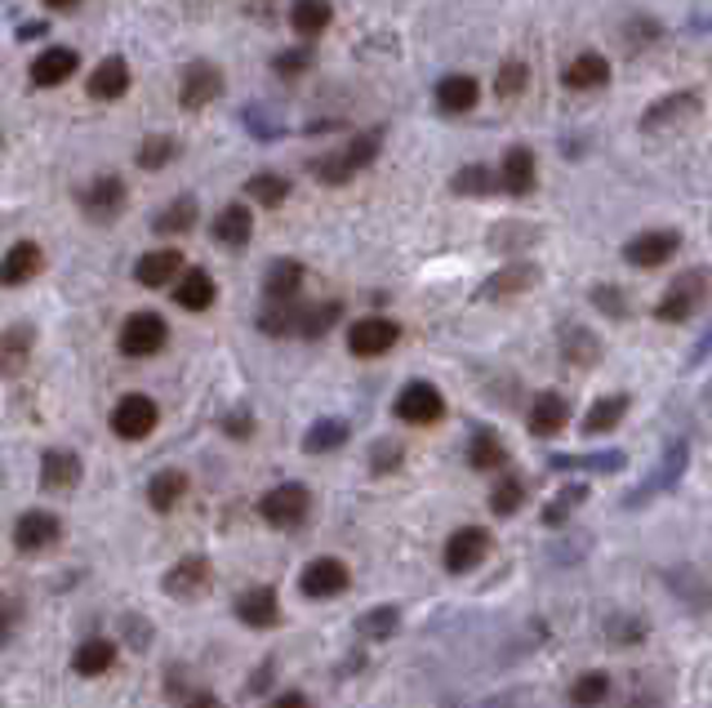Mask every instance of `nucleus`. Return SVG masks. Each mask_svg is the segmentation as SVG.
Wrapping results in <instances>:
<instances>
[{
    "label": "nucleus",
    "mask_w": 712,
    "mask_h": 708,
    "mask_svg": "<svg viewBox=\"0 0 712 708\" xmlns=\"http://www.w3.org/2000/svg\"><path fill=\"white\" fill-rule=\"evenodd\" d=\"M125 201H129V187L121 174H93L76 192V206L89 223H116L125 214Z\"/></svg>",
    "instance_id": "obj_1"
},
{
    "label": "nucleus",
    "mask_w": 712,
    "mask_h": 708,
    "mask_svg": "<svg viewBox=\"0 0 712 708\" xmlns=\"http://www.w3.org/2000/svg\"><path fill=\"white\" fill-rule=\"evenodd\" d=\"M308 508H312V495H308L303 482H280V486H272V490L259 499V517H263L267 526H276V531L303 526V522H308Z\"/></svg>",
    "instance_id": "obj_2"
},
{
    "label": "nucleus",
    "mask_w": 712,
    "mask_h": 708,
    "mask_svg": "<svg viewBox=\"0 0 712 708\" xmlns=\"http://www.w3.org/2000/svg\"><path fill=\"white\" fill-rule=\"evenodd\" d=\"M121 352L134 357V361H148L157 357L165 344H170V325L161 312H129L125 325H121V335H116Z\"/></svg>",
    "instance_id": "obj_3"
},
{
    "label": "nucleus",
    "mask_w": 712,
    "mask_h": 708,
    "mask_svg": "<svg viewBox=\"0 0 712 708\" xmlns=\"http://www.w3.org/2000/svg\"><path fill=\"white\" fill-rule=\"evenodd\" d=\"M108 423H112V433H116V437H125V442H142V437H152V433H157L161 406H157L148 393H125V397L112 406Z\"/></svg>",
    "instance_id": "obj_4"
},
{
    "label": "nucleus",
    "mask_w": 712,
    "mask_h": 708,
    "mask_svg": "<svg viewBox=\"0 0 712 708\" xmlns=\"http://www.w3.org/2000/svg\"><path fill=\"white\" fill-rule=\"evenodd\" d=\"M686 463H690V446L677 437V442H669V450H663V459L654 463V472H650V477L624 499L628 508H646L654 495H663V490H673L682 477H686Z\"/></svg>",
    "instance_id": "obj_5"
},
{
    "label": "nucleus",
    "mask_w": 712,
    "mask_h": 708,
    "mask_svg": "<svg viewBox=\"0 0 712 708\" xmlns=\"http://www.w3.org/2000/svg\"><path fill=\"white\" fill-rule=\"evenodd\" d=\"M703 295H708V276H703V272H682L673 286H669V295L654 303V316H659V321H673V325H677V321H690V316L699 312Z\"/></svg>",
    "instance_id": "obj_6"
},
{
    "label": "nucleus",
    "mask_w": 712,
    "mask_h": 708,
    "mask_svg": "<svg viewBox=\"0 0 712 708\" xmlns=\"http://www.w3.org/2000/svg\"><path fill=\"white\" fill-rule=\"evenodd\" d=\"M401 339V325L392 316H361L348 325V352L352 357H384Z\"/></svg>",
    "instance_id": "obj_7"
},
{
    "label": "nucleus",
    "mask_w": 712,
    "mask_h": 708,
    "mask_svg": "<svg viewBox=\"0 0 712 708\" xmlns=\"http://www.w3.org/2000/svg\"><path fill=\"white\" fill-rule=\"evenodd\" d=\"M223 72L214 67V63H187L183 67V76H178V103H183V112H201V108H210L218 94H223Z\"/></svg>",
    "instance_id": "obj_8"
},
{
    "label": "nucleus",
    "mask_w": 712,
    "mask_h": 708,
    "mask_svg": "<svg viewBox=\"0 0 712 708\" xmlns=\"http://www.w3.org/2000/svg\"><path fill=\"white\" fill-rule=\"evenodd\" d=\"M397 419L401 423H414V428H427V423H437L441 414H446V397L427 384V380H414V384H405L401 388V397H397Z\"/></svg>",
    "instance_id": "obj_9"
},
{
    "label": "nucleus",
    "mask_w": 712,
    "mask_h": 708,
    "mask_svg": "<svg viewBox=\"0 0 712 708\" xmlns=\"http://www.w3.org/2000/svg\"><path fill=\"white\" fill-rule=\"evenodd\" d=\"M486 552H490V535L482 526H463V531H454L446 539L441 561H446L450 575H467V571H477V566L486 561Z\"/></svg>",
    "instance_id": "obj_10"
},
{
    "label": "nucleus",
    "mask_w": 712,
    "mask_h": 708,
    "mask_svg": "<svg viewBox=\"0 0 712 708\" xmlns=\"http://www.w3.org/2000/svg\"><path fill=\"white\" fill-rule=\"evenodd\" d=\"M59 539H63V522L54 512H45V508H32V512H23L14 522V548L18 552H45V548H54Z\"/></svg>",
    "instance_id": "obj_11"
},
{
    "label": "nucleus",
    "mask_w": 712,
    "mask_h": 708,
    "mask_svg": "<svg viewBox=\"0 0 712 708\" xmlns=\"http://www.w3.org/2000/svg\"><path fill=\"white\" fill-rule=\"evenodd\" d=\"M348 584H352V575H348V566H343L339 557H316V561L303 566V575H299L303 597H316V601L339 597Z\"/></svg>",
    "instance_id": "obj_12"
},
{
    "label": "nucleus",
    "mask_w": 712,
    "mask_h": 708,
    "mask_svg": "<svg viewBox=\"0 0 712 708\" xmlns=\"http://www.w3.org/2000/svg\"><path fill=\"white\" fill-rule=\"evenodd\" d=\"M210 561L201 557V552H192V557H178L170 571H165V593L174 597V601H192V597H201L205 588H210Z\"/></svg>",
    "instance_id": "obj_13"
},
{
    "label": "nucleus",
    "mask_w": 712,
    "mask_h": 708,
    "mask_svg": "<svg viewBox=\"0 0 712 708\" xmlns=\"http://www.w3.org/2000/svg\"><path fill=\"white\" fill-rule=\"evenodd\" d=\"M183 272H187V263H183L178 250H148L134 263V281L142 290H165V286H174Z\"/></svg>",
    "instance_id": "obj_14"
},
{
    "label": "nucleus",
    "mask_w": 712,
    "mask_h": 708,
    "mask_svg": "<svg viewBox=\"0 0 712 708\" xmlns=\"http://www.w3.org/2000/svg\"><path fill=\"white\" fill-rule=\"evenodd\" d=\"M40 268H45V250L36 241H14L5 250V259H0V286L18 290V286H27V281L40 276Z\"/></svg>",
    "instance_id": "obj_15"
},
{
    "label": "nucleus",
    "mask_w": 712,
    "mask_h": 708,
    "mask_svg": "<svg viewBox=\"0 0 712 708\" xmlns=\"http://www.w3.org/2000/svg\"><path fill=\"white\" fill-rule=\"evenodd\" d=\"M677 246H682L677 232H641L624 246V259L633 268H659V263H669L677 254Z\"/></svg>",
    "instance_id": "obj_16"
},
{
    "label": "nucleus",
    "mask_w": 712,
    "mask_h": 708,
    "mask_svg": "<svg viewBox=\"0 0 712 708\" xmlns=\"http://www.w3.org/2000/svg\"><path fill=\"white\" fill-rule=\"evenodd\" d=\"M85 89H89L93 103H116V99H125V94H129V63H125V59H103L99 67L89 72Z\"/></svg>",
    "instance_id": "obj_17"
},
{
    "label": "nucleus",
    "mask_w": 712,
    "mask_h": 708,
    "mask_svg": "<svg viewBox=\"0 0 712 708\" xmlns=\"http://www.w3.org/2000/svg\"><path fill=\"white\" fill-rule=\"evenodd\" d=\"M236 620L250 624V629H272L280 620V601H276V588L272 584H259V588H246L236 597Z\"/></svg>",
    "instance_id": "obj_18"
},
{
    "label": "nucleus",
    "mask_w": 712,
    "mask_h": 708,
    "mask_svg": "<svg viewBox=\"0 0 712 708\" xmlns=\"http://www.w3.org/2000/svg\"><path fill=\"white\" fill-rule=\"evenodd\" d=\"M80 67V54L67 50V45H54V50H45L36 63H32V85L40 89H54V85H67Z\"/></svg>",
    "instance_id": "obj_19"
},
{
    "label": "nucleus",
    "mask_w": 712,
    "mask_h": 708,
    "mask_svg": "<svg viewBox=\"0 0 712 708\" xmlns=\"http://www.w3.org/2000/svg\"><path fill=\"white\" fill-rule=\"evenodd\" d=\"M214 276L205 272V268H187L178 281H174V303L183 308V312H205V308H214Z\"/></svg>",
    "instance_id": "obj_20"
},
{
    "label": "nucleus",
    "mask_w": 712,
    "mask_h": 708,
    "mask_svg": "<svg viewBox=\"0 0 712 708\" xmlns=\"http://www.w3.org/2000/svg\"><path fill=\"white\" fill-rule=\"evenodd\" d=\"M535 174H539V165H535V152L530 148H508L503 152V170H499V187H503V192H512V197L535 192Z\"/></svg>",
    "instance_id": "obj_21"
},
{
    "label": "nucleus",
    "mask_w": 712,
    "mask_h": 708,
    "mask_svg": "<svg viewBox=\"0 0 712 708\" xmlns=\"http://www.w3.org/2000/svg\"><path fill=\"white\" fill-rule=\"evenodd\" d=\"M695 112H699V94H669V99H659V103L646 108L641 129H646V134L669 129V125H677V121H690Z\"/></svg>",
    "instance_id": "obj_22"
},
{
    "label": "nucleus",
    "mask_w": 712,
    "mask_h": 708,
    "mask_svg": "<svg viewBox=\"0 0 712 708\" xmlns=\"http://www.w3.org/2000/svg\"><path fill=\"white\" fill-rule=\"evenodd\" d=\"M565 423H570V401L561 393H539L535 406H530V433L539 442H548V437H557L565 428Z\"/></svg>",
    "instance_id": "obj_23"
},
{
    "label": "nucleus",
    "mask_w": 712,
    "mask_h": 708,
    "mask_svg": "<svg viewBox=\"0 0 712 708\" xmlns=\"http://www.w3.org/2000/svg\"><path fill=\"white\" fill-rule=\"evenodd\" d=\"M299 290H303V263H295V259H276V263L267 268V276H263V295H267V303H295Z\"/></svg>",
    "instance_id": "obj_24"
},
{
    "label": "nucleus",
    "mask_w": 712,
    "mask_h": 708,
    "mask_svg": "<svg viewBox=\"0 0 712 708\" xmlns=\"http://www.w3.org/2000/svg\"><path fill=\"white\" fill-rule=\"evenodd\" d=\"M530 286H539V268L535 263H508L495 276H486L482 299H503V295H526Z\"/></svg>",
    "instance_id": "obj_25"
},
{
    "label": "nucleus",
    "mask_w": 712,
    "mask_h": 708,
    "mask_svg": "<svg viewBox=\"0 0 712 708\" xmlns=\"http://www.w3.org/2000/svg\"><path fill=\"white\" fill-rule=\"evenodd\" d=\"M250 236H254V214L250 206H223L218 219H214V241L227 246V250H241L250 246Z\"/></svg>",
    "instance_id": "obj_26"
},
{
    "label": "nucleus",
    "mask_w": 712,
    "mask_h": 708,
    "mask_svg": "<svg viewBox=\"0 0 712 708\" xmlns=\"http://www.w3.org/2000/svg\"><path fill=\"white\" fill-rule=\"evenodd\" d=\"M32 348H36V330L27 321L0 330V374H18L32 361Z\"/></svg>",
    "instance_id": "obj_27"
},
{
    "label": "nucleus",
    "mask_w": 712,
    "mask_h": 708,
    "mask_svg": "<svg viewBox=\"0 0 712 708\" xmlns=\"http://www.w3.org/2000/svg\"><path fill=\"white\" fill-rule=\"evenodd\" d=\"M80 482V455L72 450H45L40 455V486L45 490H72Z\"/></svg>",
    "instance_id": "obj_28"
},
{
    "label": "nucleus",
    "mask_w": 712,
    "mask_h": 708,
    "mask_svg": "<svg viewBox=\"0 0 712 708\" xmlns=\"http://www.w3.org/2000/svg\"><path fill=\"white\" fill-rule=\"evenodd\" d=\"M477 103H482V85L472 80V76H446L437 85V108L446 116H463V112H472Z\"/></svg>",
    "instance_id": "obj_29"
},
{
    "label": "nucleus",
    "mask_w": 712,
    "mask_h": 708,
    "mask_svg": "<svg viewBox=\"0 0 712 708\" xmlns=\"http://www.w3.org/2000/svg\"><path fill=\"white\" fill-rule=\"evenodd\" d=\"M112 664H116V642H108V637H89L72 655V673H80V678H103Z\"/></svg>",
    "instance_id": "obj_30"
},
{
    "label": "nucleus",
    "mask_w": 712,
    "mask_h": 708,
    "mask_svg": "<svg viewBox=\"0 0 712 708\" xmlns=\"http://www.w3.org/2000/svg\"><path fill=\"white\" fill-rule=\"evenodd\" d=\"M329 23H335V5H329V0H295V5H290V27L303 40L321 36Z\"/></svg>",
    "instance_id": "obj_31"
},
{
    "label": "nucleus",
    "mask_w": 712,
    "mask_h": 708,
    "mask_svg": "<svg viewBox=\"0 0 712 708\" xmlns=\"http://www.w3.org/2000/svg\"><path fill=\"white\" fill-rule=\"evenodd\" d=\"M183 495H187V472L183 468H165V472H157V477L148 482L152 512H170L174 504H183Z\"/></svg>",
    "instance_id": "obj_32"
},
{
    "label": "nucleus",
    "mask_w": 712,
    "mask_h": 708,
    "mask_svg": "<svg viewBox=\"0 0 712 708\" xmlns=\"http://www.w3.org/2000/svg\"><path fill=\"white\" fill-rule=\"evenodd\" d=\"M561 348H565V357L575 361V365H597L601 361V339L592 335V330L575 325V321L561 325Z\"/></svg>",
    "instance_id": "obj_33"
},
{
    "label": "nucleus",
    "mask_w": 712,
    "mask_h": 708,
    "mask_svg": "<svg viewBox=\"0 0 712 708\" xmlns=\"http://www.w3.org/2000/svg\"><path fill=\"white\" fill-rule=\"evenodd\" d=\"M628 414V393H610V397H597L584 414V433H610L620 428V419Z\"/></svg>",
    "instance_id": "obj_34"
},
{
    "label": "nucleus",
    "mask_w": 712,
    "mask_h": 708,
    "mask_svg": "<svg viewBox=\"0 0 712 708\" xmlns=\"http://www.w3.org/2000/svg\"><path fill=\"white\" fill-rule=\"evenodd\" d=\"M152 227H157L161 236H183V232H192V227H197V197H174V201L152 219Z\"/></svg>",
    "instance_id": "obj_35"
},
{
    "label": "nucleus",
    "mask_w": 712,
    "mask_h": 708,
    "mask_svg": "<svg viewBox=\"0 0 712 708\" xmlns=\"http://www.w3.org/2000/svg\"><path fill=\"white\" fill-rule=\"evenodd\" d=\"M348 433H352V428H348L343 419H316L312 428L303 433V450H308V455H329V450H339V446L348 442Z\"/></svg>",
    "instance_id": "obj_36"
},
{
    "label": "nucleus",
    "mask_w": 712,
    "mask_h": 708,
    "mask_svg": "<svg viewBox=\"0 0 712 708\" xmlns=\"http://www.w3.org/2000/svg\"><path fill=\"white\" fill-rule=\"evenodd\" d=\"M628 463L624 450H592V455H552L548 468H584V472H620Z\"/></svg>",
    "instance_id": "obj_37"
},
{
    "label": "nucleus",
    "mask_w": 712,
    "mask_h": 708,
    "mask_svg": "<svg viewBox=\"0 0 712 708\" xmlns=\"http://www.w3.org/2000/svg\"><path fill=\"white\" fill-rule=\"evenodd\" d=\"M570 89H592V85H605L610 80V63L601 59V54H579L575 63L565 67V76H561Z\"/></svg>",
    "instance_id": "obj_38"
},
{
    "label": "nucleus",
    "mask_w": 712,
    "mask_h": 708,
    "mask_svg": "<svg viewBox=\"0 0 712 708\" xmlns=\"http://www.w3.org/2000/svg\"><path fill=\"white\" fill-rule=\"evenodd\" d=\"M397 629H401V610L397 606H374V610H365V616L357 620V633L365 642H388Z\"/></svg>",
    "instance_id": "obj_39"
},
{
    "label": "nucleus",
    "mask_w": 712,
    "mask_h": 708,
    "mask_svg": "<svg viewBox=\"0 0 712 708\" xmlns=\"http://www.w3.org/2000/svg\"><path fill=\"white\" fill-rule=\"evenodd\" d=\"M343 316V303L339 299H325V303H312V308H303L299 312V335L303 339H321L329 325H335Z\"/></svg>",
    "instance_id": "obj_40"
},
{
    "label": "nucleus",
    "mask_w": 712,
    "mask_h": 708,
    "mask_svg": "<svg viewBox=\"0 0 712 708\" xmlns=\"http://www.w3.org/2000/svg\"><path fill=\"white\" fill-rule=\"evenodd\" d=\"M174 157H178V138L174 134H148L134 161H138V170H165Z\"/></svg>",
    "instance_id": "obj_41"
},
{
    "label": "nucleus",
    "mask_w": 712,
    "mask_h": 708,
    "mask_svg": "<svg viewBox=\"0 0 712 708\" xmlns=\"http://www.w3.org/2000/svg\"><path fill=\"white\" fill-rule=\"evenodd\" d=\"M467 463L477 472H499V468H508V450L499 446L495 433H477V437H472V446H467Z\"/></svg>",
    "instance_id": "obj_42"
},
{
    "label": "nucleus",
    "mask_w": 712,
    "mask_h": 708,
    "mask_svg": "<svg viewBox=\"0 0 712 708\" xmlns=\"http://www.w3.org/2000/svg\"><path fill=\"white\" fill-rule=\"evenodd\" d=\"M299 312L303 303H267L259 312V330L263 335H299Z\"/></svg>",
    "instance_id": "obj_43"
},
{
    "label": "nucleus",
    "mask_w": 712,
    "mask_h": 708,
    "mask_svg": "<svg viewBox=\"0 0 712 708\" xmlns=\"http://www.w3.org/2000/svg\"><path fill=\"white\" fill-rule=\"evenodd\" d=\"M246 192L259 201V206H267V210H276L285 197H290V178H280V174H272V170H263V174H254L250 183H246Z\"/></svg>",
    "instance_id": "obj_44"
},
{
    "label": "nucleus",
    "mask_w": 712,
    "mask_h": 708,
    "mask_svg": "<svg viewBox=\"0 0 712 708\" xmlns=\"http://www.w3.org/2000/svg\"><path fill=\"white\" fill-rule=\"evenodd\" d=\"M605 695H610V678L601 669L570 682V704L575 708H597V704H605Z\"/></svg>",
    "instance_id": "obj_45"
},
{
    "label": "nucleus",
    "mask_w": 712,
    "mask_h": 708,
    "mask_svg": "<svg viewBox=\"0 0 712 708\" xmlns=\"http://www.w3.org/2000/svg\"><path fill=\"white\" fill-rule=\"evenodd\" d=\"M454 192L459 197H490L495 187H499V178H495V170H486V165H463L459 174H454Z\"/></svg>",
    "instance_id": "obj_46"
},
{
    "label": "nucleus",
    "mask_w": 712,
    "mask_h": 708,
    "mask_svg": "<svg viewBox=\"0 0 712 708\" xmlns=\"http://www.w3.org/2000/svg\"><path fill=\"white\" fill-rule=\"evenodd\" d=\"M378 148H384V134H378V129H370V134H357L352 138V144L343 148V161H348V170L352 174H361L374 157H378Z\"/></svg>",
    "instance_id": "obj_47"
},
{
    "label": "nucleus",
    "mask_w": 712,
    "mask_h": 708,
    "mask_svg": "<svg viewBox=\"0 0 712 708\" xmlns=\"http://www.w3.org/2000/svg\"><path fill=\"white\" fill-rule=\"evenodd\" d=\"M116 637H121V646H129V650H148L152 637H157V629H152L148 620H142V616H134V610H129V616L116 620Z\"/></svg>",
    "instance_id": "obj_48"
},
{
    "label": "nucleus",
    "mask_w": 712,
    "mask_h": 708,
    "mask_svg": "<svg viewBox=\"0 0 712 708\" xmlns=\"http://www.w3.org/2000/svg\"><path fill=\"white\" fill-rule=\"evenodd\" d=\"M669 584L699 610V606H712V584L708 580H699L695 571H669Z\"/></svg>",
    "instance_id": "obj_49"
},
{
    "label": "nucleus",
    "mask_w": 712,
    "mask_h": 708,
    "mask_svg": "<svg viewBox=\"0 0 712 708\" xmlns=\"http://www.w3.org/2000/svg\"><path fill=\"white\" fill-rule=\"evenodd\" d=\"M526 85H530V67H526V63H516V59L503 63L499 76H495V94H499V99H516V94L526 89Z\"/></svg>",
    "instance_id": "obj_50"
},
{
    "label": "nucleus",
    "mask_w": 712,
    "mask_h": 708,
    "mask_svg": "<svg viewBox=\"0 0 712 708\" xmlns=\"http://www.w3.org/2000/svg\"><path fill=\"white\" fill-rule=\"evenodd\" d=\"M521 499H526V482H521V477H503L495 486V495H490V504H495L499 517H512L521 508Z\"/></svg>",
    "instance_id": "obj_51"
},
{
    "label": "nucleus",
    "mask_w": 712,
    "mask_h": 708,
    "mask_svg": "<svg viewBox=\"0 0 712 708\" xmlns=\"http://www.w3.org/2000/svg\"><path fill=\"white\" fill-rule=\"evenodd\" d=\"M579 499H588V490L584 486H565L548 508H544V526H561L565 522V517H570V508H575Z\"/></svg>",
    "instance_id": "obj_52"
},
{
    "label": "nucleus",
    "mask_w": 712,
    "mask_h": 708,
    "mask_svg": "<svg viewBox=\"0 0 712 708\" xmlns=\"http://www.w3.org/2000/svg\"><path fill=\"white\" fill-rule=\"evenodd\" d=\"M312 174H316L321 183H329V187H339V183H348V178H352V170H348V161H343V152H329V157H316V161H312Z\"/></svg>",
    "instance_id": "obj_53"
},
{
    "label": "nucleus",
    "mask_w": 712,
    "mask_h": 708,
    "mask_svg": "<svg viewBox=\"0 0 712 708\" xmlns=\"http://www.w3.org/2000/svg\"><path fill=\"white\" fill-rule=\"evenodd\" d=\"M272 67H276L280 80H295V76H303L312 67V50H308V45H303V50H285V54L272 59Z\"/></svg>",
    "instance_id": "obj_54"
},
{
    "label": "nucleus",
    "mask_w": 712,
    "mask_h": 708,
    "mask_svg": "<svg viewBox=\"0 0 712 708\" xmlns=\"http://www.w3.org/2000/svg\"><path fill=\"white\" fill-rule=\"evenodd\" d=\"M605 633H610L614 646H628V642H641V637H646V624H641V620H624V616H610Z\"/></svg>",
    "instance_id": "obj_55"
},
{
    "label": "nucleus",
    "mask_w": 712,
    "mask_h": 708,
    "mask_svg": "<svg viewBox=\"0 0 712 708\" xmlns=\"http://www.w3.org/2000/svg\"><path fill=\"white\" fill-rule=\"evenodd\" d=\"M401 459H405L401 442H378V446L370 450V463H374V472H397V468H401Z\"/></svg>",
    "instance_id": "obj_56"
},
{
    "label": "nucleus",
    "mask_w": 712,
    "mask_h": 708,
    "mask_svg": "<svg viewBox=\"0 0 712 708\" xmlns=\"http://www.w3.org/2000/svg\"><path fill=\"white\" fill-rule=\"evenodd\" d=\"M18 624H23V601L14 597V601L0 606V646H10V637L18 633Z\"/></svg>",
    "instance_id": "obj_57"
},
{
    "label": "nucleus",
    "mask_w": 712,
    "mask_h": 708,
    "mask_svg": "<svg viewBox=\"0 0 712 708\" xmlns=\"http://www.w3.org/2000/svg\"><path fill=\"white\" fill-rule=\"evenodd\" d=\"M592 303H597L605 316H624V312H628V303L620 299V290H614V286H597V290H592Z\"/></svg>",
    "instance_id": "obj_58"
},
{
    "label": "nucleus",
    "mask_w": 712,
    "mask_h": 708,
    "mask_svg": "<svg viewBox=\"0 0 712 708\" xmlns=\"http://www.w3.org/2000/svg\"><path fill=\"white\" fill-rule=\"evenodd\" d=\"M250 428H254V419H250V410H232V414H223V433H227V437H236V442H246V437H250Z\"/></svg>",
    "instance_id": "obj_59"
},
{
    "label": "nucleus",
    "mask_w": 712,
    "mask_h": 708,
    "mask_svg": "<svg viewBox=\"0 0 712 708\" xmlns=\"http://www.w3.org/2000/svg\"><path fill=\"white\" fill-rule=\"evenodd\" d=\"M272 708H312V704H308V695H303V691H285V695H276V699H272Z\"/></svg>",
    "instance_id": "obj_60"
},
{
    "label": "nucleus",
    "mask_w": 712,
    "mask_h": 708,
    "mask_svg": "<svg viewBox=\"0 0 712 708\" xmlns=\"http://www.w3.org/2000/svg\"><path fill=\"white\" fill-rule=\"evenodd\" d=\"M183 708H223V704H218L210 691H197V695H187V699H183Z\"/></svg>",
    "instance_id": "obj_61"
},
{
    "label": "nucleus",
    "mask_w": 712,
    "mask_h": 708,
    "mask_svg": "<svg viewBox=\"0 0 712 708\" xmlns=\"http://www.w3.org/2000/svg\"><path fill=\"white\" fill-rule=\"evenodd\" d=\"M40 5H45V10H54V14H72V10L80 5V0H40Z\"/></svg>",
    "instance_id": "obj_62"
},
{
    "label": "nucleus",
    "mask_w": 712,
    "mask_h": 708,
    "mask_svg": "<svg viewBox=\"0 0 712 708\" xmlns=\"http://www.w3.org/2000/svg\"><path fill=\"white\" fill-rule=\"evenodd\" d=\"M45 32H50L45 23H23V27H18V40H36V36H45Z\"/></svg>",
    "instance_id": "obj_63"
},
{
    "label": "nucleus",
    "mask_w": 712,
    "mask_h": 708,
    "mask_svg": "<svg viewBox=\"0 0 712 708\" xmlns=\"http://www.w3.org/2000/svg\"><path fill=\"white\" fill-rule=\"evenodd\" d=\"M267 678H272V664L254 669V678H250V691H267Z\"/></svg>",
    "instance_id": "obj_64"
}]
</instances>
